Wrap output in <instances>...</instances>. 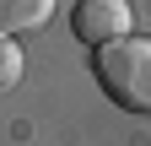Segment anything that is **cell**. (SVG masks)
Here are the masks:
<instances>
[{"instance_id": "6da1fadb", "label": "cell", "mask_w": 151, "mask_h": 146, "mask_svg": "<svg viewBox=\"0 0 151 146\" xmlns=\"http://www.w3.org/2000/svg\"><path fill=\"white\" fill-rule=\"evenodd\" d=\"M92 76H97V87L119 108L151 119V38L124 33V38L97 43L92 49Z\"/></svg>"}, {"instance_id": "7a4b0ae2", "label": "cell", "mask_w": 151, "mask_h": 146, "mask_svg": "<svg viewBox=\"0 0 151 146\" xmlns=\"http://www.w3.org/2000/svg\"><path fill=\"white\" fill-rule=\"evenodd\" d=\"M76 38L81 43H108V38H124V33H135V11H129V0H81L70 16Z\"/></svg>"}, {"instance_id": "3957f363", "label": "cell", "mask_w": 151, "mask_h": 146, "mask_svg": "<svg viewBox=\"0 0 151 146\" xmlns=\"http://www.w3.org/2000/svg\"><path fill=\"white\" fill-rule=\"evenodd\" d=\"M49 16H54V0H0V33H6V38L38 33Z\"/></svg>"}, {"instance_id": "277c9868", "label": "cell", "mask_w": 151, "mask_h": 146, "mask_svg": "<svg viewBox=\"0 0 151 146\" xmlns=\"http://www.w3.org/2000/svg\"><path fill=\"white\" fill-rule=\"evenodd\" d=\"M22 70H27V60H22V43L0 33V92H11V87L22 81Z\"/></svg>"}]
</instances>
